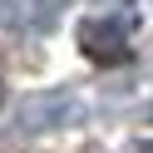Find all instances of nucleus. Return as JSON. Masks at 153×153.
Returning a JSON list of instances; mask_svg holds the SVG:
<instances>
[{"instance_id": "1", "label": "nucleus", "mask_w": 153, "mask_h": 153, "mask_svg": "<svg viewBox=\"0 0 153 153\" xmlns=\"http://www.w3.org/2000/svg\"><path fill=\"white\" fill-rule=\"evenodd\" d=\"M59 5L64 0H0V25L5 30H20V35L50 30L59 20Z\"/></svg>"}, {"instance_id": "2", "label": "nucleus", "mask_w": 153, "mask_h": 153, "mask_svg": "<svg viewBox=\"0 0 153 153\" xmlns=\"http://www.w3.org/2000/svg\"><path fill=\"white\" fill-rule=\"evenodd\" d=\"M133 153H153V143H138V148H133Z\"/></svg>"}]
</instances>
